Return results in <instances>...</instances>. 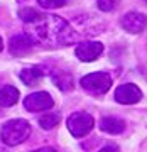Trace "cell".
Listing matches in <instances>:
<instances>
[{
  "mask_svg": "<svg viewBox=\"0 0 147 152\" xmlns=\"http://www.w3.org/2000/svg\"><path fill=\"white\" fill-rule=\"evenodd\" d=\"M26 24V34L31 36L34 42H41L46 46H66L76 39V34L69 27V24L58 15L39 14L34 20Z\"/></svg>",
  "mask_w": 147,
  "mask_h": 152,
  "instance_id": "cell-1",
  "label": "cell"
},
{
  "mask_svg": "<svg viewBox=\"0 0 147 152\" xmlns=\"http://www.w3.org/2000/svg\"><path fill=\"white\" fill-rule=\"evenodd\" d=\"M0 135H2V140L7 145H19L22 142L29 139L31 135V125H29L27 120L24 118H15V120H9L2 130H0Z\"/></svg>",
  "mask_w": 147,
  "mask_h": 152,
  "instance_id": "cell-2",
  "label": "cell"
},
{
  "mask_svg": "<svg viewBox=\"0 0 147 152\" xmlns=\"http://www.w3.org/2000/svg\"><path fill=\"white\" fill-rule=\"evenodd\" d=\"M95 120L86 112H75L68 118V129L73 137H85L93 130Z\"/></svg>",
  "mask_w": 147,
  "mask_h": 152,
  "instance_id": "cell-3",
  "label": "cell"
},
{
  "mask_svg": "<svg viewBox=\"0 0 147 152\" xmlns=\"http://www.w3.org/2000/svg\"><path fill=\"white\" fill-rule=\"evenodd\" d=\"M81 86L93 95H103L112 86V76L108 73H91L81 78Z\"/></svg>",
  "mask_w": 147,
  "mask_h": 152,
  "instance_id": "cell-4",
  "label": "cell"
},
{
  "mask_svg": "<svg viewBox=\"0 0 147 152\" xmlns=\"http://www.w3.org/2000/svg\"><path fill=\"white\" fill-rule=\"evenodd\" d=\"M24 107L29 112H46V110L54 107V100L46 91H36V93H31L24 100Z\"/></svg>",
  "mask_w": 147,
  "mask_h": 152,
  "instance_id": "cell-5",
  "label": "cell"
},
{
  "mask_svg": "<svg viewBox=\"0 0 147 152\" xmlns=\"http://www.w3.org/2000/svg\"><path fill=\"white\" fill-rule=\"evenodd\" d=\"M76 56L80 61L90 63V61L98 59V56L103 53V44L95 42V41H88V42H81L76 46Z\"/></svg>",
  "mask_w": 147,
  "mask_h": 152,
  "instance_id": "cell-6",
  "label": "cell"
},
{
  "mask_svg": "<svg viewBox=\"0 0 147 152\" xmlns=\"http://www.w3.org/2000/svg\"><path fill=\"white\" fill-rule=\"evenodd\" d=\"M140 98H142V91L135 86V85H132V83L122 85V86H118L115 90V100L122 105L137 103Z\"/></svg>",
  "mask_w": 147,
  "mask_h": 152,
  "instance_id": "cell-7",
  "label": "cell"
},
{
  "mask_svg": "<svg viewBox=\"0 0 147 152\" xmlns=\"http://www.w3.org/2000/svg\"><path fill=\"white\" fill-rule=\"evenodd\" d=\"M122 26L130 34H139L147 27V17L140 12H129L122 19Z\"/></svg>",
  "mask_w": 147,
  "mask_h": 152,
  "instance_id": "cell-8",
  "label": "cell"
},
{
  "mask_svg": "<svg viewBox=\"0 0 147 152\" xmlns=\"http://www.w3.org/2000/svg\"><path fill=\"white\" fill-rule=\"evenodd\" d=\"M34 41L29 34H17L10 39V53L14 56H26L32 51Z\"/></svg>",
  "mask_w": 147,
  "mask_h": 152,
  "instance_id": "cell-9",
  "label": "cell"
},
{
  "mask_svg": "<svg viewBox=\"0 0 147 152\" xmlns=\"http://www.w3.org/2000/svg\"><path fill=\"white\" fill-rule=\"evenodd\" d=\"M100 129L103 132H107V134H112V135H115V134H122L124 132V129H125V124H124V120L117 118V117H103V118L100 120Z\"/></svg>",
  "mask_w": 147,
  "mask_h": 152,
  "instance_id": "cell-10",
  "label": "cell"
},
{
  "mask_svg": "<svg viewBox=\"0 0 147 152\" xmlns=\"http://www.w3.org/2000/svg\"><path fill=\"white\" fill-rule=\"evenodd\" d=\"M17 102H19V90L15 86H10V85L2 86V90H0V105L9 108V107H14Z\"/></svg>",
  "mask_w": 147,
  "mask_h": 152,
  "instance_id": "cell-11",
  "label": "cell"
},
{
  "mask_svg": "<svg viewBox=\"0 0 147 152\" xmlns=\"http://www.w3.org/2000/svg\"><path fill=\"white\" fill-rule=\"evenodd\" d=\"M44 76V69L42 68H39V66H34V68H26V69L20 71V80L27 86H34L36 83L41 80Z\"/></svg>",
  "mask_w": 147,
  "mask_h": 152,
  "instance_id": "cell-12",
  "label": "cell"
},
{
  "mask_svg": "<svg viewBox=\"0 0 147 152\" xmlns=\"http://www.w3.org/2000/svg\"><path fill=\"white\" fill-rule=\"evenodd\" d=\"M53 80L61 90H71L73 88V78H71L69 73H66L63 69H54L53 71Z\"/></svg>",
  "mask_w": 147,
  "mask_h": 152,
  "instance_id": "cell-13",
  "label": "cell"
},
{
  "mask_svg": "<svg viewBox=\"0 0 147 152\" xmlns=\"http://www.w3.org/2000/svg\"><path fill=\"white\" fill-rule=\"evenodd\" d=\"M59 120L61 117L58 113H44L42 117H39V125L44 130H51V129H54L56 125L59 124Z\"/></svg>",
  "mask_w": 147,
  "mask_h": 152,
  "instance_id": "cell-14",
  "label": "cell"
},
{
  "mask_svg": "<svg viewBox=\"0 0 147 152\" xmlns=\"http://www.w3.org/2000/svg\"><path fill=\"white\" fill-rule=\"evenodd\" d=\"M98 2V9L103 12H112L118 7L120 0H97Z\"/></svg>",
  "mask_w": 147,
  "mask_h": 152,
  "instance_id": "cell-15",
  "label": "cell"
},
{
  "mask_svg": "<svg viewBox=\"0 0 147 152\" xmlns=\"http://www.w3.org/2000/svg\"><path fill=\"white\" fill-rule=\"evenodd\" d=\"M64 4H66V0H39V5L42 7V9H48V10H51V9H59Z\"/></svg>",
  "mask_w": 147,
  "mask_h": 152,
  "instance_id": "cell-16",
  "label": "cell"
},
{
  "mask_svg": "<svg viewBox=\"0 0 147 152\" xmlns=\"http://www.w3.org/2000/svg\"><path fill=\"white\" fill-rule=\"evenodd\" d=\"M19 15H20V19L24 22H31V20H34V19L39 15V12L34 10V9H22Z\"/></svg>",
  "mask_w": 147,
  "mask_h": 152,
  "instance_id": "cell-17",
  "label": "cell"
},
{
  "mask_svg": "<svg viewBox=\"0 0 147 152\" xmlns=\"http://www.w3.org/2000/svg\"><path fill=\"white\" fill-rule=\"evenodd\" d=\"M4 49V41H2V37H0V51Z\"/></svg>",
  "mask_w": 147,
  "mask_h": 152,
  "instance_id": "cell-18",
  "label": "cell"
}]
</instances>
